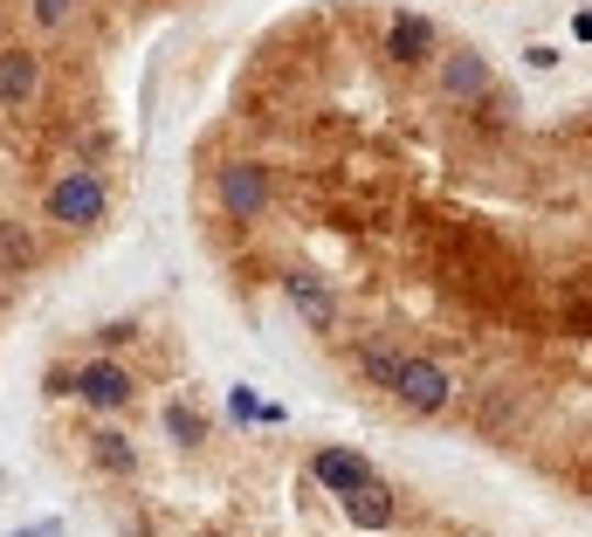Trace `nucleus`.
I'll use <instances>...</instances> for the list:
<instances>
[{"instance_id": "2eb2a0df", "label": "nucleus", "mask_w": 592, "mask_h": 537, "mask_svg": "<svg viewBox=\"0 0 592 537\" xmlns=\"http://www.w3.org/2000/svg\"><path fill=\"white\" fill-rule=\"evenodd\" d=\"M255 414H263V406H255V393H248V387H235V421H255Z\"/></svg>"}, {"instance_id": "1a4fd4ad", "label": "nucleus", "mask_w": 592, "mask_h": 537, "mask_svg": "<svg viewBox=\"0 0 592 537\" xmlns=\"http://www.w3.org/2000/svg\"><path fill=\"white\" fill-rule=\"evenodd\" d=\"M442 83H448V97H482V90H489V69H482L476 56H455V63L442 69Z\"/></svg>"}, {"instance_id": "20e7f679", "label": "nucleus", "mask_w": 592, "mask_h": 537, "mask_svg": "<svg viewBox=\"0 0 592 537\" xmlns=\"http://www.w3.org/2000/svg\"><path fill=\"white\" fill-rule=\"evenodd\" d=\"M311 476L324 482V490H331V496H351V490H358V482H372V469H366V462H358V455H351V448H324V455H317V462H311Z\"/></svg>"}, {"instance_id": "9d476101", "label": "nucleus", "mask_w": 592, "mask_h": 537, "mask_svg": "<svg viewBox=\"0 0 592 537\" xmlns=\"http://www.w3.org/2000/svg\"><path fill=\"white\" fill-rule=\"evenodd\" d=\"M35 262V235H21V227H0V269H29Z\"/></svg>"}, {"instance_id": "f257e3e1", "label": "nucleus", "mask_w": 592, "mask_h": 537, "mask_svg": "<svg viewBox=\"0 0 592 537\" xmlns=\"http://www.w3.org/2000/svg\"><path fill=\"white\" fill-rule=\"evenodd\" d=\"M104 179L97 172H63L56 187H48V221H63V227H97L104 221Z\"/></svg>"}, {"instance_id": "39448f33", "label": "nucleus", "mask_w": 592, "mask_h": 537, "mask_svg": "<svg viewBox=\"0 0 592 537\" xmlns=\"http://www.w3.org/2000/svg\"><path fill=\"white\" fill-rule=\"evenodd\" d=\"M221 200H227V208H235V214L248 221V214H263V200H269V179L255 172V166H235V172L221 179Z\"/></svg>"}, {"instance_id": "9b49d317", "label": "nucleus", "mask_w": 592, "mask_h": 537, "mask_svg": "<svg viewBox=\"0 0 592 537\" xmlns=\"http://www.w3.org/2000/svg\"><path fill=\"white\" fill-rule=\"evenodd\" d=\"M166 434H172V441H187V448H193L200 434H208V421H200L193 406H166Z\"/></svg>"}, {"instance_id": "f8f14e48", "label": "nucleus", "mask_w": 592, "mask_h": 537, "mask_svg": "<svg viewBox=\"0 0 592 537\" xmlns=\"http://www.w3.org/2000/svg\"><path fill=\"white\" fill-rule=\"evenodd\" d=\"M97 462H104V469H132L138 462V455H132V441H124V434H97Z\"/></svg>"}, {"instance_id": "dca6fc26", "label": "nucleus", "mask_w": 592, "mask_h": 537, "mask_svg": "<svg viewBox=\"0 0 592 537\" xmlns=\"http://www.w3.org/2000/svg\"><path fill=\"white\" fill-rule=\"evenodd\" d=\"M21 537H63V524H35V530H21Z\"/></svg>"}, {"instance_id": "7ed1b4c3", "label": "nucleus", "mask_w": 592, "mask_h": 537, "mask_svg": "<svg viewBox=\"0 0 592 537\" xmlns=\"http://www.w3.org/2000/svg\"><path fill=\"white\" fill-rule=\"evenodd\" d=\"M76 393L90 406H104V414H118V406H132V372L111 366V358H90V366L76 372Z\"/></svg>"}, {"instance_id": "ddd939ff", "label": "nucleus", "mask_w": 592, "mask_h": 537, "mask_svg": "<svg viewBox=\"0 0 592 537\" xmlns=\"http://www.w3.org/2000/svg\"><path fill=\"white\" fill-rule=\"evenodd\" d=\"M290 297H297V311L311 317V324H331V297L317 283H290Z\"/></svg>"}, {"instance_id": "f03ea898", "label": "nucleus", "mask_w": 592, "mask_h": 537, "mask_svg": "<svg viewBox=\"0 0 592 537\" xmlns=\"http://www.w3.org/2000/svg\"><path fill=\"white\" fill-rule=\"evenodd\" d=\"M393 393L414 406V414H442L448 406V372L434 366V358H400L393 366Z\"/></svg>"}, {"instance_id": "4468645a", "label": "nucleus", "mask_w": 592, "mask_h": 537, "mask_svg": "<svg viewBox=\"0 0 592 537\" xmlns=\"http://www.w3.org/2000/svg\"><path fill=\"white\" fill-rule=\"evenodd\" d=\"M69 8H76V0H35V21H42V29H63Z\"/></svg>"}, {"instance_id": "6e6552de", "label": "nucleus", "mask_w": 592, "mask_h": 537, "mask_svg": "<svg viewBox=\"0 0 592 537\" xmlns=\"http://www.w3.org/2000/svg\"><path fill=\"white\" fill-rule=\"evenodd\" d=\"M386 48H393V63H427L434 29H427L421 14H400V21H393V35H386Z\"/></svg>"}, {"instance_id": "423d86ee", "label": "nucleus", "mask_w": 592, "mask_h": 537, "mask_svg": "<svg viewBox=\"0 0 592 537\" xmlns=\"http://www.w3.org/2000/svg\"><path fill=\"white\" fill-rule=\"evenodd\" d=\"M345 510H351V517L366 524V530H386V524H393V490H386V482L372 476V482H358V490L345 496Z\"/></svg>"}, {"instance_id": "0eeeda50", "label": "nucleus", "mask_w": 592, "mask_h": 537, "mask_svg": "<svg viewBox=\"0 0 592 537\" xmlns=\"http://www.w3.org/2000/svg\"><path fill=\"white\" fill-rule=\"evenodd\" d=\"M35 76H42V63L29 56V48L0 56V104H29V97H35Z\"/></svg>"}]
</instances>
